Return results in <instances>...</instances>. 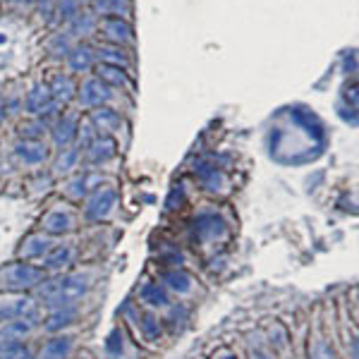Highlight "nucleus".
Returning a JSON list of instances; mask_svg holds the SVG:
<instances>
[{
  "label": "nucleus",
  "instance_id": "nucleus-26",
  "mask_svg": "<svg viewBox=\"0 0 359 359\" xmlns=\"http://www.w3.org/2000/svg\"><path fill=\"white\" fill-rule=\"evenodd\" d=\"M142 328H144V333H147V338H158V335H161V326H158V321H156L154 316H144Z\"/></svg>",
  "mask_w": 359,
  "mask_h": 359
},
{
  "label": "nucleus",
  "instance_id": "nucleus-12",
  "mask_svg": "<svg viewBox=\"0 0 359 359\" xmlns=\"http://www.w3.org/2000/svg\"><path fill=\"white\" fill-rule=\"evenodd\" d=\"M46 147L41 142H36V139H29V142L25 144H20L17 147V156H20L22 161H25L27 165H39V163H43V158H46Z\"/></svg>",
  "mask_w": 359,
  "mask_h": 359
},
{
  "label": "nucleus",
  "instance_id": "nucleus-16",
  "mask_svg": "<svg viewBox=\"0 0 359 359\" xmlns=\"http://www.w3.org/2000/svg\"><path fill=\"white\" fill-rule=\"evenodd\" d=\"M74 137H77V123H74L72 118H62L60 123L55 125V130H53L55 144H57V147H67Z\"/></svg>",
  "mask_w": 359,
  "mask_h": 359
},
{
  "label": "nucleus",
  "instance_id": "nucleus-18",
  "mask_svg": "<svg viewBox=\"0 0 359 359\" xmlns=\"http://www.w3.org/2000/svg\"><path fill=\"white\" fill-rule=\"evenodd\" d=\"M196 230H199L201 237H218L225 233V225L221 218H216V216H201Z\"/></svg>",
  "mask_w": 359,
  "mask_h": 359
},
{
  "label": "nucleus",
  "instance_id": "nucleus-2",
  "mask_svg": "<svg viewBox=\"0 0 359 359\" xmlns=\"http://www.w3.org/2000/svg\"><path fill=\"white\" fill-rule=\"evenodd\" d=\"M41 283H43V269H36V266L25 262L13 264L0 271V285L5 290L20 292V290H29V287H39Z\"/></svg>",
  "mask_w": 359,
  "mask_h": 359
},
{
  "label": "nucleus",
  "instance_id": "nucleus-31",
  "mask_svg": "<svg viewBox=\"0 0 359 359\" xmlns=\"http://www.w3.org/2000/svg\"><path fill=\"white\" fill-rule=\"evenodd\" d=\"M223 359H235V357H233V355H228V357H223Z\"/></svg>",
  "mask_w": 359,
  "mask_h": 359
},
{
  "label": "nucleus",
  "instance_id": "nucleus-6",
  "mask_svg": "<svg viewBox=\"0 0 359 359\" xmlns=\"http://www.w3.org/2000/svg\"><path fill=\"white\" fill-rule=\"evenodd\" d=\"M79 98H82L84 106H101L111 98V91L108 86L101 82V79H89V82L82 84V91H79Z\"/></svg>",
  "mask_w": 359,
  "mask_h": 359
},
{
  "label": "nucleus",
  "instance_id": "nucleus-1",
  "mask_svg": "<svg viewBox=\"0 0 359 359\" xmlns=\"http://www.w3.org/2000/svg\"><path fill=\"white\" fill-rule=\"evenodd\" d=\"M86 290H89V278L82 273H69L53 278V280H43L39 285V294H41L43 304L50 309H65L72 306L77 299H82Z\"/></svg>",
  "mask_w": 359,
  "mask_h": 359
},
{
  "label": "nucleus",
  "instance_id": "nucleus-28",
  "mask_svg": "<svg viewBox=\"0 0 359 359\" xmlns=\"http://www.w3.org/2000/svg\"><path fill=\"white\" fill-rule=\"evenodd\" d=\"M69 60H72V67H74V69H79V67H86V65H89L91 57H89V53H86V50H74Z\"/></svg>",
  "mask_w": 359,
  "mask_h": 359
},
{
  "label": "nucleus",
  "instance_id": "nucleus-19",
  "mask_svg": "<svg viewBox=\"0 0 359 359\" xmlns=\"http://www.w3.org/2000/svg\"><path fill=\"white\" fill-rule=\"evenodd\" d=\"M96 10L103 15H127L132 10L130 0H96Z\"/></svg>",
  "mask_w": 359,
  "mask_h": 359
},
{
  "label": "nucleus",
  "instance_id": "nucleus-17",
  "mask_svg": "<svg viewBox=\"0 0 359 359\" xmlns=\"http://www.w3.org/2000/svg\"><path fill=\"white\" fill-rule=\"evenodd\" d=\"M74 318V309L72 306H65V309H53V314L48 316V321L43 323L46 331H60V328H65L72 323Z\"/></svg>",
  "mask_w": 359,
  "mask_h": 359
},
{
  "label": "nucleus",
  "instance_id": "nucleus-10",
  "mask_svg": "<svg viewBox=\"0 0 359 359\" xmlns=\"http://www.w3.org/2000/svg\"><path fill=\"white\" fill-rule=\"evenodd\" d=\"M86 156H89L91 163H106L108 158L115 156V142L108 137L94 139L91 144H86Z\"/></svg>",
  "mask_w": 359,
  "mask_h": 359
},
{
  "label": "nucleus",
  "instance_id": "nucleus-13",
  "mask_svg": "<svg viewBox=\"0 0 359 359\" xmlns=\"http://www.w3.org/2000/svg\"><path fill=\"white\" fill-rule=\"evenodd\" d=\"M50 249V240L43 235H32L25 245L20 247V257L22 259H36V257H43L46 252Z\"/></svg>",
  "mask_w": 359,
  "mask_h": 359
},
{
  "label": "nucleus",
  "instance_id": "nucleus-8",
  "mask_svg": "<svg viewBox=\"0 0 359 359\" xmlns=\"http://www.w3.org/2000/svg\"><path fill=\"white\" fill-rule=\"evenodd\" d=\"M43 230L48 235H65L72 230V216L62 208H55L43 218Z\"/></svg>",
  "mask_w": 359,
  "mask_h": 359
},
{
  "label": "nucleus",
  "instance_id": "nucleus-20",
  "mask_svg": "<svg viewBox=\"0 0 359 359\" xmlns=\"http://www.w3.org/2000/svg\"><path fill=\"white\" fill-rule=\"evenodd\" d=\"M101 29L106 32V36L115 39V41H127V39H130V27L120 20H106L101 25Z\"/></svg>",
  "mask_w": 359,
  "mask_h": 359
},
{
  "label": "nucleus",
  "instance_id": "nucleus-3",
  "mask_svg": "<svg viewBox=\"0 0 359 359\" xmlns=\"http://www.w3.org/2000/svg\"><path fill=\"white\" fill-rule=\"evenodd\" d=\"M115 204H118V192H115V189L111 187L98 189L89 199V204H86V218H89V221H106L113 213Z\"/></svg>",
  "mask_w": 359,
  "mask_h": 359
},
{
  "label": "nucleus",
  "instance_id": "nucleus-27",
  "mask_svg": "<svg viewBox=\"0 0 359 359\" xmlns=\"http://www.w3.org/2000/svg\"><path fill=\"white\" fill-rule=\"evenodd\" d=\"M101 72V77L103 79H108V82H113V84H125V74L120 72V69H115V67H103V69H98Z\"/></svg>",
  "mask_w": 359,
  "mask_h": 359
},
{
  "label": "nucleus",
  "instance_id": "nucleus-23",
  "mask_svg": "<svg viewBox=\"0 0 359 359\" xmlns=\"http://www.w3.org/2000/svg\"><path fill=\"white\" fill-rule=\"evenodd\" d=\"M77 156L79 151L77 149H65V154L60 156V161H57V172H67V170H72L74 163H77Z\"/></svg>",
  "mask_w": 359,
  "mask_h": 359
},
{
  "label": "nucleus",
  "instance_id": "nucleus-24",
  "mask_svg": "<svg viewBox=\"0 0 359 359\" xmlns=\"http://www.w3.org/2000/svg\"><path fill=\"white\" fill-rule=\"evenodd\" d=\"M311 359H335V352L326 340H316L311 345Z\"/></svg>",
  "mask_w": 359,
  "mask_h": 359
},
{
  "label": "nucleus",
  "instance_id": "nucleus-4",
  "mask_svg": "<svg viewBox=\"0 0 359 359\" xmlns=\"http://www.w3.org/2000/svg\"><path fill=\"white\" fill-rule=\"evenodd\" d=\"M20 318H36V302L29 297H15L0 302V321H20Z\"/></svg>",
  "mask_w": 359,
  "mask_h": 359
},
{
  "label": "nucleus",
  "instance_id": "nucleus-30",
  "mask_svg": "<svg viewBox=\"0 0 359 359\" xmlns=\"http://www.w3.org/2000/svg\"><path fill=\"white\" fill-rule=\"evenodd\" d=\"M13 3H27V0H13Z\"/></svg>",
  "mask_w": 359,
  "mask_h": 359
},
{
  "label": "nucleus",
  "instance_id": "nucleus-9",
  "mask_svg": "<svg viewBox=\"0 0 359 359\" xmlns=\"http://www.w3.org/2000/svg\"><path fill=\"white\" fill-rule=\"evenodd\" d=\"M69 352H72V338L69 335H55L43 345L39 359H67Z\"/></svg>",
  "mask_w": 359,
  "mask_h": 359
},
{
  "label": "nucleus",
  "instance_id": "nucleus-5",
  "mask_svg": "<svg viewBox=\"0 0 359 359\" xmlns=\"http://www.w3.org/2000/svg\"><path fill=\"white\" fill-rule=\"evenodd\" d=\"M74 262V247L72 245H55L43 254V269L46 271H62Z\"/></svg>",
  "mask_w": 359,
  "mask_h": 359
},
{
  "label": "nucleus",
  "instance_id": "nucleus-7",
  "mask_svg": "<svg viewBox=\"0 0 359 359\" xmlns=\"http://www.w3.org/2000/svg\"><path fill=\"white\" fill-rule=\"evenodd\" d=\"M55 106V98L50 94L48 86H36V89L29 94L27 98V108L32 115H39V113H50Z\"/></svg>",
  "mask_w": 359,
  "mask_h": 359
},
{
  "label": "nucleus",
  "instance_id": "nucleus-25",
  "mask_svg": "<svg viewBox=\"0 0 359 359\" xmlns=\"http://www.w3.org/2000/svg\"><path fill=\"white\" fill-rule=\"evenodd\" d=\"M86 187H89V180H86V177H77V180H72V182L67 184V194L72 196V199H79V196H84Z\"/></svg>",
  "mask_w": 359,
  "mask_h": 359
},
{
  "label": "nucleus",
  "instance_id": "nucleus-21",
  "mask_svg": "<svg viewBox=\"0 0 359 359\" xmlns=\"http://www.w3.org/2000/svg\"><path fill=\"white\" fill-rule=\"evenodd\" d=\"M74 86L69 82V77H62V74H57L53 79V86H50V94H53L55 101H67L69 96H72Z\"/></svg>",
  "mask_w": 359,
  "mask_h": 359
},
{
  "label": "nucleus",
  "instance_id": "nucleus-11",
  "mask_svg": "<svg viewBox=\"0 0 359 359\" xmlns=\"http://www.w3.org/2000/svg\"><path fill=\"white\" fill-rule=\"evenodd\" d=\"M0 359H34L29 347L17 338H8L0 333Z\"/></svg>",
  "mask_w": 359,
  "mask_h": 359
},
{
  "label": "nucleus",
  "instance_id": "nucleus-22",
  "mask_svg": "<svg viewBox=\"0 0 359 359\" xmlns=\"http://www.w3.org/2000/svg\"><path fill=\"white\" fill-rule=\"evenodd\" d=\"M94 123L101 127V130H115L120 125V115L113 113L111 108H101V111L94 113Z\"/></svg>",
  "mask_w": 359,
  "mask_h": 359
},
{
  "label": "nucleus",
  "instance_id": "nucleus-15",
  "mask_svg": "<svg viewBox=\"0 0 359 359\" xmlns=\"http://www.w3.org/2000/svg\"><path fill=\"white\" fill-rule=\"evenodd\" d=\"M163 283H165V287H170V290H175L180 294L192 290V276L184 273V271H168L163 276Z\"/></svg>",
  "mask_w": 359,
  "mask_h": 359
},
{
  "label": "nucleus",
  "instance_id": "nucleus-29",
  "mask_svg": "<svg viewBox=\"0 0 359 359\" xmlns=\"http://www.w3.org/2000/svg\"><path fill=\"white\" fill-rule=\"evenodd\" d=\"M252 359H273V355L266 350H252Z\"/></svg>",
  "mask_w": 359,
  "mask_h": 359
},
{
  "label": "nucleus",
  "instance_id": "nucleus-14",
  "mask_svg": "<svg viewBox=\"0 0 359 359\" xmlns=\"http://www.w3.org/2000/svg\"><path fill=\"white\" fill-rule=\"evenodd\" d=\"M139 294H142V299L147 304H151V306H168V290L163 285H158V283H147V285L139 290Z\"/></svg>",
  "mask_w": 359,
  "mask_h": 359
}]
</instances>
